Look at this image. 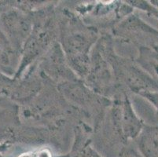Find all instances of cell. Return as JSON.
Wrapping results in <instances>:
<instances>
[{"instance_id": "1", "label": "cell", "mask_w": 158, "mask_h": 157, "mask_svg": "<svg viewBox=\"0 0 158 157\" xmlns=\"http://www.w3.org/2000/svg\"><path fill=\"white\" fill-rule=\"evenodd\" d=\"M63 24V23H62ZM97 32L86 28L80 22L69 18L61 28V39L70 67L82 77H86L90 68V49L98 39Z\"/></svg>"}, {"instance_id": "2", "label": "cell", "mask_w": 158, "mask_h": 157, "mask_svg": "<svg viewBox=\"0 0 158 157\" xmlns=\"http://www.w3.org/2000/svg\"><path fill=\"white\" fill-rule=\"evenodd\" d=\"M111 125L113 134L123 145L136 139L145 126L144 123L135 112L126 93L113 103Z\"/></svg>"}, {"instance_id": "3", "label": "cell", "mask_w": 158, "mask_h": 157, "mask_svg": "<svg viewBox=\"0 0 158 157\" xmlns=\"http://www.w3.org/2000/svg\"><path fill=\"white\" fill-rule=\"evenodd\" d=\"M114 33L138 45V47L158 46V30L146 24L136 15H131L118 24Z\"/></svg>"}, {"instance_id": "4", "label": "cell", "mask_w": 158, "mask_h": 157, "mask_svg": "<svg viewBox=\"0 0 158 157\" xmlns=\"http://www.w3.org/2000/svg\"><path fill=\"white\" fill-rule=\"evenodd\" d=\"M136 140L139 152L143 157H158V125H145Z\"/></svg>"}, {"instance_id": "5", "label": "cell", "mask_w": 158, "mask_h": 157, "mask_svg": "<svg viewBox=\"0 0 158 157\" xmlns=\"http://www.w3.org/2000/svg\"><path fill=\"white\" fill-rule=\"evenodd\" d=\"M136 58L138 65L158 82V51L153 47H140Z\"/></svg>"}, {"instance_id": "6", "label": "cell", "mask_w": 158, "mask_h": 157, "mask_svg": "<svg viewBox=\"0 0 158 157\" xmlns=\"http://www.w3.org/2000/svg\"><path fill=\"white\" fill-rule=\"evenodd\" d=\"M64 157H102L90 145V142L80 137L75 142L71 152Z\"/></svg>"}, {"instance_id": "7", "label": "cell", "mask_w": 158, "mask_h": 157, "mask_svg": "<svg viewBox=\"0 0 158 157\" xmlns=\"http://www.w3.org/2000/svg\"><path fill=\"white\" fill-rule=\"evenodd\" d=\"M130 5L133 6V8H137L143 10L148 14H151L153 17H155L156 20H158V9L153 4L149 3L147 1H130Z\"/></svg>"}, {"instance_id": "8", "label": "cell", "mask_w": 158, "mask_h": 157, "mask_svg": "<svg viewBox=\"0 0 158 157\" xmlns=\"http://www.w3.org/2000/svg\"><path fill=\"white\" fill-rule=\"evenodd\" d=\"M118 155L119 157H143L139 151L128 145V144L124 145V146L122 147L119 152Z\"/></svg>"}, {"instance_id": "9", "label": "cell", "mask_w": 158, "mask_h": 157, "mask_svg": "<svg viewBox=\"0 0 158 157\" xmlns=\"http://www.w3.org/2000/svg\"><path fill=\"white\" fill-rule=\"evenodd\" d=\"M141 96L149 101L156 109L158 112V92H151V93H142Z\"/></svg>"}, {"instance_id": "10", "label": "cell", "mask_w": 158, "mask_h": 157, "mask_svg": "<svg viewBox=\"0 0 158 157\" xmlns=\"http://www.w3.org/2000/svg\"><path fill=\"white\" fill-rule=\"evenodd\" d=\"M35 157H52V155L49 151L43 149L35 154Z\"/></svg>"}, {"instance_id": "11", "label": "cell", "mask_w": 158, "mask_h": 157, "mask_svg": "<svg viewBox=\"0 0 158 157\" xmlns=\"http://www.w3.org/2000/svg\"><path fill=\"white\" fill-rule=\"evenodd\" d=\"M150 2L158 9V0H153V1H150Z\"/></svg>"}, {"instance_id": "12", "label": "cell", "mask_w": 158, "mask_h": 157, "mask_svg": "<svg viewBox=\"0 0 158 157\" xmlns=\"http://www.w3.org/2000/svg\"><path fill=\"white\" fill-rule=\"evenodd\" d=\"M154 49H156V50H157V51H158V46H156V47H154Z\"/></svg>"}]
</instances>
